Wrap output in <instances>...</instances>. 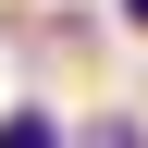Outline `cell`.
Masks as SVG:
<instances>
[{
    "mask_svg": "<svg viewBox=\"0 0 148 148\" xmlns=\"http://www.w3.org/2000/svg\"><path fill=\"white\" fill-rule=\"evenodd\" d=\"M123 12H136V25H148V0H123Z\"/></svg>",
    "mask_w": 148,
    "mask_h": 148,
    "instance_id": "1",
    "label": "cell"
}]
</instances>
